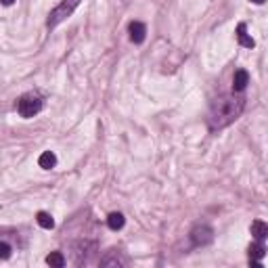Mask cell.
I'll use <instances>...</instances> for the list:
<instances>
[{"label":"cell","instance_id":"cell-1","mask_svg":"<svg viewBox=\"0 0 268 268\" xmlns=\"http://www.w3.org/2000/svg\"><path fill=\"white\" fill-rule=\"evenodd\" d=\"M245 109V99L241 97L239 92L235 94H224V97H218L209 107L208 113V124L212 130H220L231 126L235 119H237Z\"/></svg>","mask_w":268,"mask_h":268},{"label":"cell","instance_id":"cell-2","mask_svg":"<svg viewBox=\"0 0 268 268\" xmlns=\"http://www.w3.org/2000/svg\"><path fill=\"white\" fill-rule=\"evenodd\" d=\"M82 0H63V2L59 6H55L53 13L48 15V28H57L61 21H65L67 17H72L74 15V11L80 6Z\"/></svg>","mask_w":268,"mask_h":268},{"label":"cell","instance_id":"cell-3","mask_svg":"<svg viewBox=\"0 0 268 268\" xmlns=\"http://www.w3.org/2000/svg\"><path fill=\"white\" fill-rule=\"evenodd\" d=\"M40 109H42V101L36 94H23L17 101V111L21 118H34L36 113H40Z\"/></svg>","mask_w":268,"mask_h":268},{"label":"cell","instance_id":"cell-4","mask_svg":"<svg viewBox=\"0 0 268 268\" xmlns=\"http://www.w3.org/2000/svg\"><path fill=\"white\" fill-rule=\"evenodd\" d=\"M214 241V228L208 226V224H197L193 226L191 231V243L195 247H203V245H209Z\"/></svg>","mask_w":268,"mask_h":268},{"label":"cell","instance_id":"cell-5","mask_svg":"<svg viewBox=\"0 0 268 268\" xmlns=\"http://www.w3.org/2000/svg\"><path fill=\"white\" fill-rule=\"evenodd\" d=\"M128 30H130V40H132L134 44L145 42V36H147V28H145V23H140V21H132Z\"/></svg>","mask_w":268,"mask_h":268},{"label":"cell","instance_id":"cell-6","mask_svg":"<svg viewBox=\"0 0 268 268\" xmlns=\"http://www.w3.org/2000/svg\"><path fill=\"white\" fill-rule=\"evenodd\" d=\"M247 82H250V74L245 72V69H239V72H235V78H233V90L235 92H243Z\"/></svg>","mask_w":268,"mask_h":268},{"label":"cell","instance_id":"cell-7","mask_svg":"<svg viewBox=\"0 0 268 268\" xmlns=\"http://www.w3.org/2000/svg\"><path fill=\"white\" fill-rule=\"evenodd\" d=\"M237 38H239V44H241V46H245V48H253V46H256L253 38L247 34L245 23H239V25H237Z\"/></svg>","mask_w":268,"mask_h":268},{"label":"cell","instance_id":"cell-8","mask_svg":"<svg viewBox=\"0 0 268 268\" xmlns=\"http://www.w3.org/2000/svg\"><path fill=\"white\" fill-rule=\"evenodd\" d=\"M252 235L256 241H264L268 237V224L262 220H253L252 222Z\"/></svg>","mask_w":268,"mask_h":268},{"label":"cell","instance_id":"cell-9","mask_svg":"<svg viewBox=\"0 0 268 268\" xmlns=\"http://www.w3.org/2000/svg\"><path fill=\"white\" fill-rule=\"evenodd\" d=\"M38 164H40V168L44 170H53L57 165V155L53 151H44L40 157H38Z\"/></svg>","mask_w":268,"mask_h":268},{"label":"cell","instance_id":"cell-10","mask_svg":"<svg viewBox=\"0 0 268 268\" xmlns=\"http://www.w3.org/2000/svg\"><path fill=\"white\" fill-rule=\"evenodd\" d=\"M126 260L118 256V252H111L109 256H105L101 260V266H107V268H118V266H124Z\"/></svg>","mask_w":268,"mask_h":268},{"label":"cell","instance_id":"cell-11","mask_svg":"<svg viewBox=\"0 0 268 268\" xmlns=\"http://www.w3.org/2000/svg\"><path fill=\"white\" fill-rule=\"evenodd\" d=\"M124 222H126V218L119 212H113L107 216V226H109L111 231H119V228L124 226Z\"/></svg>","mask_w":268,"mask_h":268},{"label":"cell","instance_id":"cell-12","mask_svg":"<svg viewBox=\"0 0 268 268\" xmlns=\"http://www.w3.org/2000/svg\"><path fill=\"white\" fill-rule=\"evenodd\" d=\"M264 256H266V247L262 245V241L250 245V260H252V262H258V260H262Z\"/></svg>","mask_w":268,"mask_h":268},{"label":"cell","instance_id":"cell-13","mask_svg":"<svg viewBox=\"0 0 268 268\" xmlns=\"http://www.w3.org/2000/svg\"><path fill=\"white\" fill-rule=\"evenodd\" d=\"M46 264L53 266V268H63L65 266V256H63L61 252H53L46 256Z\"/></svg>","mask_w":268,"mask_h":268},{"label":"cell","instance_id":"cell-14","mask_svg":"<svg viewBox=\"0 0 268 268\" xmlns=\"http://www.w3.org/2000/svg\"><path fill=\"white\" fill-rule=\"evenodd\" d=\"M36 220H38V224H40L42 228H46V231H50V228L55 226V220H53V216H50V214H46V212H38Z\"/></svg>","mask_w":268,"mask_h":268},{"label":"cell","instance_id":"cell-15","mask_svg":"<svg viewBox=\"0 0 268 268\" xmlns=\"http://www.w3.org/2000/svg\"><path fill=\"white\" fill-rule=\"evenodd\" d=\"M9 258H11V245L0 243V260H9Z\"/></svg>","mask_w":268,"mask_h":268},{"label":"cell","instance_id":"cell-16","mask_svg":"<svg viewBox=\"0 0 268 268\" xmlns=\"http://www.w3.org/2000/svg\"><path fill=\"white\" fill-rule=\"evenodd\" d=\"M0 2H2V4H4V6H11V4H13V2H15V0H0Z\"/></svg>","mask_w":268,"mask_h":268},{"label":"cell","instance_id":"cell-17","mask_svg":"<svg viewBox=\"0 0 268 268\" xmlns=\"http://www.w3.org/2000/svg\"><path fill=\"white\" fill-rule=\"evenodd\" d=\"M252 2H256V4H264V0H252Z\"/></svg>","mask_w":268,"mask_h":268}]
</instances>
